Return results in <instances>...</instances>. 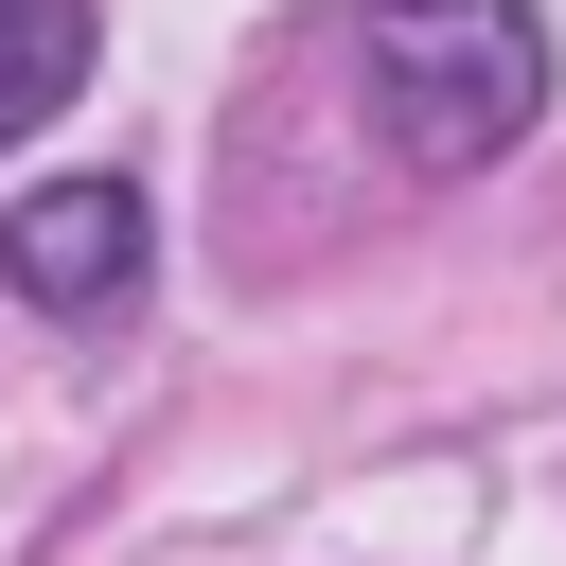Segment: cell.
<instances>
[{
  "label": "cell",
  "instance_id": "2",
  "mask_svg": "<svg viewBox=\"0 0 566 566\" xmlns=\"http://www.w3.org/2000/svg\"><path fill=\"white\" fill-rule=\"evenodd\" d=\"M0 265H18L35 318H124L142 301V195L124 177H53V195L0 212Z\"/></svg>",
  "mask_w": 566,
  "mask_h": 566
},
{
  "label": "cell",
  "instance_id": "1",
  "mask_svg": "<svg viewBox=\"0 0 566 566\" xmlns=\"http://www.w3.org/2000/svg\"><path fill=\"white\" fill-rule=\"evenodd\" d=\"M354 71L407 177H478L548 124V18L531 0H354Z\"/></svg>",
  "mask_w": 566,
  "mask_h": 566
},
{
  "label": "cell",
  "instance_id": "3",
  "mask_svg": "<svg viewBox=\"0 0 566 566\" xmlns=\"http://www.w3.org/2000/svg\"><path fill=\"white\" fill-rule=\"evenodd\" d=\"M88 88V0H0V142H35Z\"/></svg>",
  "mask_w": 566,
  "mask_h": 566
}]
</instances>
